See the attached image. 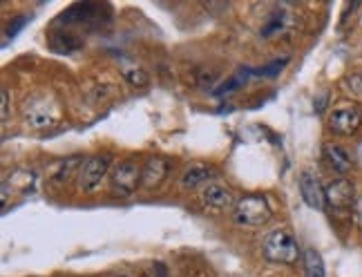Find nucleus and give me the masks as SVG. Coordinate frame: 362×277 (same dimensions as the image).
Returning <instances> with one entry per match:
<instances>
[{
    "label": "nucleus",
    "instance_id": "obj_11",
    "mask_svg": "<svg viewBox=\"0 0 362 277\" xmlns=\"http://www.w3.org/2000/svg\"><path fill=\"white\" fill-rule=\"evenodd\" d=\"M168 168H170L168 161L161 159V157L148 159V163L144 165V170H141V186L148 188V190L157 188L165 179V175H168Z\"/></svg>",
    "mask_w": 362,
    "mask_h": 277
},
{
    "label": "nucleus",
    "instance_id": "obj_17",
    "mask_svg": "<svg viewBox=\"0 0 362 277\" xmlns=\"http://www.w3.org/2000/svg\"><path fill=\"white\" fill-rule=\"evenodd\" d=\"M25 23H27V20H25V16L13 18V23H9V25H7V30H5V38H9V36H16V32L21 30V27H23Z\"/></svg>",
    "mask_w": 362,
    "mask_h": 277
},
{
    "label": "nucleus",
    "instance_id": "obj_13",
    "mask_svg": "<svg viewBox=\"0 0 362 277\" xmlns=\"http://www.w3.org/2000/svg\"><path fill=\"white\" fill-rule=\"evenodd\" d=\"M304 275L306 277H327L325 259L315 248H306L304 251Z\"/></svg>",
    "mask_w": 362,
    "mask_h": 277
},
{
    "label": "nucleus",
    "instance_id": "obj_7",
    "mask_svg": "<svg viewBox=\"0 0 362 277\" xmlns=\"http://www.w3.org/2000/svg\"><path fill=\"white\" fill-rule=\"evenodd\" d=\"M325 195H327V206L331 208L333 213H344V211H354V204H356V188L349 179H333L325 186Z\"/></svg>",
    "mask_w": 362,
    "mask_h": 277
},
{
    "label": "nucleus",
    "instance_id": "obj_12",
    "mask_svg": "<svg viewBox=\"0 0 362 277\" xmlns=\"http://www.w3.org/2000/svg\"><path fill=\"white\" fill-rule=\"evenodd\" d=\"M211 177H213V168H208V165H204V163H194V165H190V168L184 175H181L179 184H181V188H184V190H192V188L206 184Z\"/></svg>",
    "mask_w": 362,
    "mask_h": 277
},
{
    "label": "nucleus",
    "instance_id": "obj_20",
    "mask_svg": "<svg viewBox=\"0 0 362 277\" xmlns=\"http://www.w3.org/2000/svg\"><path fill=\"white\" fill-rule=\"evenodd\" d=\"M150 277H168V271H165L163 264H159V261H157V264L152 266V275Z\"/></svg>",
    "mask_w": 362,
    "mask_h": 277
},
{
    "label": "nucleus",
    "instance_id": "obj_1",
    "mask_svg": "<svg viewBox=\"0 0 362 277\" xmlns=\"http://www.w3.org/2000/svg\"><path fill=\"white\" fill-rule=\"evenodd\" d=\"M271 206L267 197L262 195H246L240 197L233 208V221L244 228H262L271 219Z\"/></svg>",
    "mask_w": 362,
    "mask_h": 277
},
{
    "label": "nucleus",
    "instance_id": "obj_21",
    "mask_svg": "<svg viewBox=\"0 0 362 277\" xmlns=\"http://www.w3.org/2000/svg\"><path fill=\"white\" fill-rule=\"evenodd\" d=\"M327 99H329V94H327V92H322V94H320V99L315 101V110H317V112H322V107H325Z\"/></svg>",
    "mask_w": 362,
    "mask_h": 277
},
{
    "label": "nucleus",
    "instance_id": "obj_14",
    "mask_svg": "<svg viewBox=\"0 0 362 277\" xmlns=\"http://www.w3.org/2000/svg\"><path fill=\"white\" fill-rule=\"evenodd\" d=\"M344 90L349 94H356V96H362V72H354L349 74L344 81H342Z\"/></svg>",
    "mask_w": 362,
    "mask_h": 277
},
{
    "label": "nucleus",
    "instance_id": "obj_5",
    "mask_svg": "<svg viewBox=\"0 0 362 277\" xmlns=\"http://www.w3.org/2000/svg\"><path fill=\"white\" fill-rule=\"evenodd\" d=\"M141 165H139L134 159H125L121 163L115 165L112 177H110V184H112V190L121 197H128L136 190V186L141 184Z\"/></svg>",
    "mask_w": 362,
    "mask_h": 277
},
{
    "label": "nucleus",
    "instance_id": "obj_16",
    "mask_svg": "<svg viewBox=\"0 0 362 277\" xmlns=\"http://www.w3.org/2000/svg\"><path fill=\"white\" fill-rule=\"evenodd\" d=\"M288 61V59H286ZM286 61H275L273 65H269V67H264V69H259V74H264V76H277V74H280L282 72V67L286 65Z\"/></svg>",
    "mask_w": 362,
    "mask_h": 277
},
{
    "label": "nucleus",
    "instance_id": "obj_8",
    "mask_svg": "<svg viewBox=\"0 0 362 277\" xmlns=\"http://www.w3.org/2000/svg\"><path fill=\"white\" fill-rule=\"evenodd\" d=\"M300 195L304 199V204L313 208V211H322L327 206V195H325V186L320 184V179L315 172L304 170L300 175Z\"/></svg>",
    "mask_w": 362,
    "mask_h": 277
},
{
    "label": "nucleus",
    "instance_id": "obj_9",
    "mask_svg": "<svg viewBox=\"0 0 362 277\" xmlns=\"http://www.w3.org/2000/svg\"><path fill=\"white\" fill-rule=\"evenodd\" d=\"M202 201L204 206L208 208H213V211H228V208H235V197H233V192L226 188V186H221V184H206V188L202 190Z\"/></svg>",
    "mask_w": 362,
    "mask_h": 277
},
{
    "label": "nucleus",
    "instance_id": "obj_10",
    "mask_svg": "<svg viewBox=\"0 0 362 277\" xmlns=\"http://www.w3.org/2000/svg\"><path fill=\"white\" fill-rule=\"evenodd\" d=\"M322 155H325V161L329 163V168L336 170L338 175H346V172L354 170V157L342 146L327 143L325 150H322Z\"/></svg>",
    "mask_w": 362,
    "mask_h": 277
},
{
    "label": "nucleus",
    "instance_id": "obj_19",
    "mask_svg": "<svg viewBox=\"0 0 362 277\" xmlns=\"http://www.w3.org/2000/svg\"><path fill=\"white\" fill-rule=\"evenodd\" d=\"M0 117H3V121H7L9 117V92L3 90V112H0Z\"/></svg>",
    "mask_w": 362,
    "mask_h": 277
},
{
    "label": "nucleus",
    "instance_id": "obj_3",
    "mask_svg": "<svg viewBox=\"0 0 362 277\" xmlns=\"http://www.w3.org/2000/svg\"><path fill=\"white\" fill-rule=\"evenodd\" d=\"M23 117L32 128L45 130L59 121V107L49 96H34L32 101H27V105L23 110Z\"/></svg>",
    "mask_w": 362,
    "mask_h": 277
},
{
    "label": "nucleus",
    "instance_id": "obj_2",
    "mask_svg": "<svg viewBox=\"0 0 362 277\" xmlns=\"http://www.w3.org/2000/svg\"><path fill=\"white\" fill-rule=\"evenodd\" d=\"M264 255H267L271 261H277V264H296L300 248L296 237L284 228L271 230L264 240Z\"/></svg>",
    "mask_w": 362,
    "mask_h": 277
},
{
    "label": "nucleus",
    "instance_id": "obj_15",
    "mask_svg": "<svg viewBox=\"0 0 362 277\" xmlns=\"http://www.w3.org/2000/svg\"><path fill=\"white\" fill-rule=\"evenodd\" d=\"M123 76H125V81H130V86H136V88H141L148 83V74L144 72V69H139V67L136 69H125Z\"/></svg>",
    "mask_w": 362,
    "mask_h": 277
},
{
    "label": "nucleus",
    "instance_id": "obj_6",
    "mask_svg": "<svg viewBox=\"0 0 362 277\" xmlns=\"http://www.w3.org/2000/svg\"><path fill=\"white\" fill-rule=\"evenodd\" d=\"M110 165H112V157L110 155H92L83 161L81 172H78V186L81 190L92 192L101 186V182L105 179Z\"/></svg>",
    "mask_w": 362,
    "mask_h": 277
},
{
    "label": "nucleus",
    "instance_id": "obj_18",
    "mask_svg": "<svg viewBox=\"0 0 362 277\" xmlns=\"http://www.w3.org/2000/svg\"><path fill=\"white\" fill-rule=\"evenodd\" d=\"M354 221H356L358 230L362 232V192H360L358 199H356V204H354Z\"/></svg>",
    "mask_w": 362,
    "mask_h": 277
},
{
    "label": "nucleus",
    "instance_id": "obj_22",
    "mask_svg": "<svg viewBox=\"0 0 362 277\" xmlns=\"http://www.w3.org/2000/svg\"><path fill=\"white\" fill-rule=\"evenodd\" d=\"M112 277H128V275H112Z\"/></svg>",
    "mask_w": 362,
    "mask_h": 277
},
{
    "label": "nucleus",
    "instance_id": "obj_4",
    "mask_svg": "<svg viewBox=\"0 0 362 277\" xmlns=\"http://www.w3.org/2000/svg\"><path fill=\"white\" fill-rule=\"evenodd\" d=\"M362 126V107L356 103L338 105L329 114V130L338 136H351Z\"/></svg>",
    "mask_w": 362,
    "mask_h": 277
}]
</instances>
